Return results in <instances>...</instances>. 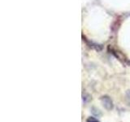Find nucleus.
I'll list each match as a JSON object with an SVG mask.
<instances>
[{
    "label": "nucleus",
    "mask_w": 130,
    "mask_h": 122,
    "mask_svg": "<svg viewBox=\"0 0 130 122\" xmlns=\"http://www.w3.org/2000/svg\"><path fill=\"white\" fill-rule=\"evenodd\" d=\"M86 122H99V120L95 117H89L86 120Z\"/></svg>",
    "instance_id": "nucleus-3"
},
{
    "label": "nucleus",
    "mask_w": 130,
    "mask_h": 122,
    "mask_svg": "<svg viewBox=\"0 0 130 122\" xmlns=\"http://www.w3.org/2000/svg\"><path fill=\"white\" fill-rule=\"evenodd\" d=\"M128 64L130 65V61H128Z\"/></svg>",
    "instance_id": "nucleus-5"
},
{
    "label": "nucleus",
    "mask_w": 130,
    "mask_h": 122,
    "mask_svg": "<svg viewBox=\"0 0 130 122\" xmlns=\"http://www.w3.org/2000/svg\"><path fill=\"white\" fill-rule=\"evenodd\" d=\"M125 97H126V100L128 101V103H130V90H127L125 94Z\"/></svg>",
    "instance_id": "nucleus-4"
},
{
    "label": "nucleus",
    "mask_w": 130,
    "mask_h": 122,
    "mask_svg": "<svg viewBox=\"0 0 130 122\" xmlns=\"http://www.w3.org/2000/svg\"><path fill=\"white\" fill-rule=\"evenodd\" d=\"M91 112H92L94 116H99L102 115V113H101V112H100V110H99V109H98V108H94V107H93V108H91Z\"/></svg>",
    "instance_id": "nucleus-2"
},
{
    "label": "nucleus",
    "mask_w": 130,
    "mask_h": 122,
    "mask_svg": "<svg viewBox=\"0 0 130 122\" xmlns=\"http://www.w3.org/2000/svg\"><path fill=\"white\" fill-rule=\"evenodd\" d=\"M100 100H101L102 104H103V108L106 110H107V111H111V110L113 109V108H114L113 102L109 96L105 95V96L101 97Z\"/></svg>",
    "instance_id": "nucleus-1"
}]
</instances>
